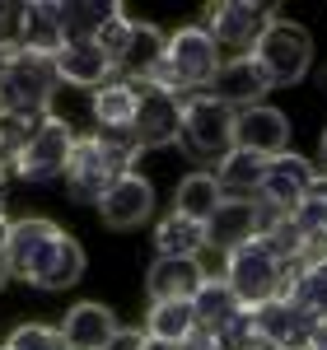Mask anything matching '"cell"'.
<instances>
[{"label": "cell", "mask_w": 327, "mask_h": 350, "mask_svg": "<svg viewBox=\"0 0 327 350\" xmlns=\"http://www.w3.org/2000/svg\"><path fill=\"white\" fill-rule=\"evenodd\" d=\"M0 262H5L10 275H19L28 285H42V290H70L84 275L80 243L66 239L52 219H19V224H10Z\"/></svg>", "instance_id": "6da1fadb"}, {"label": "cell", "mask_w": 327, "mask_h": 350, "mask_svg": "<svg viewBox=\"0 0 327 350\" xmlns=\"http://www.w3.org/2000/svg\"><path fill=\"white\" fill-rule=\"evenodd\" d=\"M215 75H220V47L211 42V33L201 24H187L164 38V52L150 66L145 84H155V89L173 94V98H192V94L211 89Z\"/></svg>", "instance_id": "7a4b0ae2"}, {"label": "cell", "mask_w": 327, "mask_h": 350, "mask_svg": "<svg viewBox=\"0 0 327 350\" xmlns=\"http://www.w3.org/2000/svg\"><path fill=\"white\" fill-rule=\"evenodd\" d=\"M136 154H140L136 135H112V131L75 135V150H70V163H66L70 201L99 206V196H103L122 173H131Z\"/></svg>", "instance_id": "3957f363"}, {"label": "cell", "mask_w": 327, "mask_h": 350, "mask_svg": "<svg viewBox=\"0 0 327 350\" xmlns=\"http://www.w3.org/2000/svg\"><path fill=\"white\" fill-rule=\"evenodd\" d=\"M56 61L33 52H10L0 66V112L24 117V122H42L56 94Z\"/></svg>", "instance_id": "277c9868"}, {"label": "cell", "mask_w": 327, "mask_h": 350, "mask_svg": "<svg viewBox=\"0 0 327 350\" xmlns=\"http://www.w3.org/2000/svg\"><path fill=\"white\" fill-rule=\"evenodd\" d=\"M224 285H229L234 299L252 313V308L280 299V285H285V257L257 234V239H248L244 247H234V252L224 257Z\"/></svg>", "instance_id": "5b68a950"}, {"label": "cell", "mask_w": 327, "mask_h": 350, "mask_svg": "<svg viewBox=\"0 0 327 350\" xmlns=\"http://www.w3.org/2000/svg\"><path fill=\"white\" fill-rule=\"evenodd\" d=\"M178 140L201 159H224L234 150V108H224L211 94L183 98V135Z\"/></svg>", "instance_id": "8992f818"}, {"label": "cell", "mask_w": 327, "mask_h": 350, "mask_svg": "<svg viewBox=\"0 0 327 350\" xmlns=\"http://www.w3.org/2000/svg\"><path fill=\"white\" fill-rule=\"evenodd\" d=\"M252 56L267 66L272 84H295L300 75H309V66H313V38H309V28L276 19V24L257 38Z\"/></svg>", "instance_id": "52a82bcc"}, {"label": "cell", "mask_w": 327, "mask_h": 350, "mask_svg": "<svg viewBox=\"0 0 327 350\" xmlns=\"http://www.w3.org/2000/svg\"><path fill=\"white\" fill-rule=\"evenodd\" d=\"M276 24L272 5H252V0H220L206 10V33L215 47H239V56H248L257 47V38Z\"/></svg>", "instance_id": "ba28073f"}, {"label": "cell", "mask_w": 327, "mask_h": 350, "mask_svg": "<svg viewBox=\"0 0 327 350\" xmlns=\"http://www.w3.org/2000/svg\"><path fill=\"white\" fill-rule=\"evenodd\" d=\"M70 150H75V131H70L61 117H47V122H38V131L28 135L24 154L14 159L10 173H19L24 183H47L56 173H66Z\"/></svg>", "instance_id": "9c48e42d"}, {"label": "cell", "mask_w": 327, "mask_h": 350, "mask_svg": "<svg viewBox=\"0 0 327 350\" xmlns=\"http://www.w3.org/2000/svg\"><path fill=\"white\" fill-rule=\"evenodd\" d=\"M136 122H131V135H136L140 150H159V145H173L183 135V98L164 94L155 84H136Z\"/></svg>", "instance_id": "30bf717a"}, {"label": "cell", "mask_w": 327, "mask_h": 350, "mask_svg": "<svg viewBox=\"0 0 327 350\" xmlns=\"http://www.w3.org/2000/svg\"><path fill=\"white\" fill-rule=\"evenodd\" d=\"M267 89H276L267 66L257 56H234V61H220V75L211 80V98H220L224 108H252L267 98Z\"/></svg>", "instance_id": "8fae6325"}, {"label": "cell", "mask_w": 327, "mask_h": 350, "mask_svg": "<svg viewBox=\"0 0 327 350\" xmlns=\"http://www.w3.org/2000/svg\"><path fill=\"white\" fill-rule=\"evenodd\" d=\"M309 183H313V163L285 150V154L267 159V178H262L257 201H262L267 211H276V215H290L304 196H309Z\"/></svg>", "instance_id": "7c38bea8"}, {"label": "cell", "mask_w": 327, "mask_h": 350, "mask_svg": "<svg viewBox=\"0 0 327 350\" xmlns=\"http://www.w3.org/2000/svg\"><path fill=\"white\" fill-rule=\"evenodd\" d=\"M285 140H290V122H285V112L267 108V103H252V108L234 112V150L276 159V154H285Z\"/></svg>", "instance_id": "4fadbf2b"}, {"label": "cell", "mask_w": 327, "mask_h": 350, "mask_svg": "<svg viewBox=\"0 0 327 350\" xmlns=\"http://www.w3.org/2000/svg\"><path fill=\"white\" fill-rule=\"evenodd\" d=\"M150 211H155V187H150L140 173H122V178L99 196V215H103V224H112V229H136V224L150 219Z\"/></svg>", "instance_id": "5bb4252c"}, {"label": "cell", "mask_w": 327, "mask_h": 350, "mask_svg": "<svg viewBox=\"0 0 327 350\" xmlns=\"http://www.w3.org/2000/svg\"><path fill=\"white\" fill-rule=\"evenodd\" d=\"M262 234V211H257V201H220V211L206 219V247H215V252H234V247H244L248 239H257Z\"/></svg>", "instance_id": "9a60e30c"}, {"label": "cell", "mask_w": 327, "mask_h": 350, "mask_svg": "<svg viewBox=\"0 0 327 350\" xmlns=\"http://www.w3.org/2000/svg\"><path fill=\"white\" fill-rule=\"evenodd\" d=\"M252 323H257V332L280 350H304L309 336H313V327H318L309 313H300V308L285 304V299H272V304L252 308Z\"/></svg>", "instance_id": "2e32d148"}, {"label": "cell", "mask_w": 327, "mask_h": 350, "mask_svg": "<svg viewBox=\"0 0 327 350\" xmlns=\"http://www.w3.org/2000/svg\"><path fill=\"white\" fill-rule=\"evenodd\" d=\"M52 61H56V80L84 84V89H103L117 75V66L108 61V52L99 42H66Z\"/></svg>", "instance_id": "e0dca14e"}, {"label": "cell", "mask_w": 327, "mask_h": 350, "mask_svg": "<svg viewBox=\"0 0 327 350\" xmlns=\"http://www.w3.org/2000/svg\"><path fill=\"white\" fill-rule=\"evenodd\" d=\"M280 299L295 304L300 313H309L313 323H327V257H318V262H300V267H285Z\"/></svg>", "instance_id": "ac0fdd59"}, {"label": "cell", "mask_w": 327, "mask_h": 350, "mask_svg": "<svg viewBox=\"0 0 327 350\" xmlns=\"http://www.w3.org/2000/svg\"><path fill=\"white\" fill-rule=\"evenodd\" d=\"M117 332L122 327L103 304H75L66 313V323H61V336H66L70 350H108L117 341Z\"/></svg>", "instance_id": "d6986e66"}, {"label": "cell", "mask_w": 327, "mask_h": 350, "mask_svg": "<svg viewBox=\"0 0 327 350\" xmlns=\"http://www.w3.org/2000/svg\"><path fill=\"white\" fill-rule=\"evenodd\" d=\"M206 285V267L196 257H159L150 267V299H196V290Z\"/></svg>", "instance_id": "ffe728a7"}, {"label": "cell", "mask_w": 327, "mask_h": 350, "mask_svg": "<svg viewBox=\"0 0 327 350\" xmlns=\"http://www.w3.org/2000/svg\"><path fill=\"white\" fill-rule=\"evenodd\" d=\"M66 47V33H61V19H56V5H19V52L33 56H56Z\"/></svg>", "instance_id": "44dd1931"}, {"label": "cell", "mask_w": 327, "mask_h": 350, "mask_svg": "<svg viewBox=\"0 0 327 350\" xmlns=\"http://www.w3.org/2000/svg\"><path fill=\"white\" fill-rule=\"evenodd\" d=\"M262 178H267V159L262 154H248V150H229L220 159V173H215L224 201H257Z\"/></svg>", "instance_id": "7402d4cb"}, {"label": "cell", "mask_w": 327, "mask_h": 350, "mask_svg": "<svg viewBox=\"0 0 327 350\" xmlns=\"http://www.w3.org/2000/svg\"><path fill=\"white\" fill-rule=\"evenodd\" d=\"M136 98H140V89H136V84H127V80H108L103 89H94V117H99V131L131 135Z\"/></svg>", "instance_id": "603a6c76"}, {"label": "cell", "mask_w": 327, "mask_h": 350, "mask_svg": "<svg viewBox=\"0 0 327 350\" xmlns=\"http://www.w3.org/2000/svg\"><path fill=\"white\" fill-rule=\"evenodd\" d=\"M220 201H224V191L211 173H192L178 183V196H173V215L183 219H196V224H206V219L220 211Z\"/></svg>", "instance_id": "cb8c5ba5"}, {"label": "cell", "mask_w": 327, "mask_h": 350, "mask_svg": "<svg viewBox=\"0 0 327 350\" xmlns=\"http://www.w3.org/2000/svg\"><path fill=\"white\" fill-rule=\"evenodd\" d=\"M201 247H206V224L183 219L173 211L155 224V252L159 257H201Z\"/></svg>", "instance_id": "d4e9b609"}, {"label": "cell", "mask_w": 327, "mask_h": 350, "mask_svg": "<svg viewBox=\"0 0 327 350\" xmlns=\"http://www.w3.org/2000/svg\"><path fill=\"white\" fill-rule=\"evenodd\" d=\"M192 313H196V327L220 332V327H229L244 313V304L234 299V290H229L224 280H206V285L196 290V299H192Z\"/></svg>", "instance_id": "484cf974"}, {"label": "cell", "mask_w": 327, "mask_h": 350, "mask_svg": "<svg viewBox=\"0 0 327 350\" xmlns=\"http://www.w3.org/2000/svg\"><path fill=\"white\" fill-rule=\"evenodd\" d=\"M192 332H196V313H192V299H164V304H150V332H145V336L183 346Z\"/></svg>", "instance_id": "4316f807"}, {"label": "cell", "mask_w": 327, "mask_h": 350, "mask_svg": "<svg viewBox=\"0 0 327 350\" xmlns=\"http://www.w3.org/2000/svg\"><path fill=\"white\" fill-rule=\"evenodd\" d=\"M117 5H75V0H66V5H56V19H61V33H66V42H94V33L103 28Z\"/></svg>", "instance_id": "83f0119b"}, {"label": "cell", "mask_w": 327, "mask_h": 350, "mask_svg": "<svg viewBox=\"0 0 327 350\" xmlns=\"http://www.w3.org/2000/svg\"><path fill=\"white\" fill-rule=\"evenodd\" d=\"M131 38H136V19H131V14H127L122 5H117L108 19H103V28L94 33V42H99V47L108 52L112 66H122V56L131 52Z\"/></svg>", "instance_id": "f1b7e54d"}, {"label": "cell", "mask_w": 327, "mask_h": 350, "mask_svg": "<svg viewBox=\"0 0 327 350\" xmlns=\"http://www.w3.org/2000/svg\"><path fill=\"white\" fill-rule=\"evenodd\" d=\"M47 122V117H42ZM38 131V122H24V117H10V112H0V163H5V173L14 168V159L24 154L28 135Z\"/></svg>", "instance_id": "f546056e"}, {"label": "cell", "mask_w": 327, "mask_h": 350, "mask_svg": "<svg viewBox=\"0 0 327 350\" xmlns=\"http://www.w3.org/2000/svg\"><path fill=\"white\" fill-rule=\"evenodd\" d=\"M10 346H14V350H70V346H66V336H61V327H42V323L19 327V332L10 336Z\"/></svg>", "instance_id": "4dcf8cb0"}, {"label": "cell", "mask_w": 327, "mask_h": 350, "mask_svg": "<svg viewBox=\"0 0 327 350\" xmlns=\"http://www.w3.org/2000/svg\"><path fill=\"white\" fill-rule=\"evenodd\" d=\"M304 350H327V323L313 327V336H309V346H304Z\"/></svg>", "instance_id": "1f68e13d"}, {"label": "cell", "mask_w": 327, "mask_h": 350, "mask_svg": "<svg viewBox=\"0 0 327 350\" xmlns=\"http://www.w3.org/2000/svg\"><path fill=\"white\" fill-rule=\"evenodd\" d=\"M140 350H183V346H173V341H155V336H140Z\"/></svg>", "instance_id": "d6a6232c"}, {"label": "cell", "mask_w": 327, "mask_h": 350, "mask_svg": "<svg viewBox=\"0 0 327 350\" xmlns=\"http://www.w3.org/2000/svg\"><path fill=\"white\" fill-rule=\"evenodd\" d=\"M5 239H10V224H5V215H0V252H5Z\"/></svg>", "instance_id": "836d02e7"}, {"label": "cell", "mask_w": 327, "mask_h": 350, "mask_svg": "<svg viewBox=\"0 0 327 350\" xmlns=\"http://www.w3.org/2000/svg\"><path fill=\"white\" fill-rule=\"evenodd\" d=\"M5 280H10V271H5V262H0V290H5Z\"/></svg>", "instance_id": "e575fe53"}, {"label": "cell", "mask_w": 327, "mask_h": 350, "mask_svg": "<svg viewBox=\"0 0 327 350\" xmlns=\"http://www.w3.org/2000/svg\"><path fill=\"white\" fill-rule=\"evenodd\" d=\"M0 183H5V163H0Z\"/></svg>", "instance_id": "d590c367"}, {"label": "cell", "mask_w": 327, "mask_h": 350, "mask_svg": "<svg viewBox=\"0 0 327 350\" xmlns=\"http://www.w3.org/2000/svg\"><path fill=\"white\" fill-rule=\"evenodd\" d=\"M0 215H5V196H0Z\"/></svg>", "instance_id": "8d00e7d4"}, {"label": "cell", "mask_w": 327, "mask_h": 350, "mask_svg": "<svg viewBox=\"0 0 327 350\" xmlns=\"http://www.w3.org/2000/svg\"><path fill=\"white\" fill-rule=\"evenodd\" d=\"M323 154H327V135H323Z\"/></svg>", "instance_id": "74e56055"}, {"label": "cell", "mask_w": 327, "mask_h": 350, "mask_svg": "<svg viewBox=\"0 0 327 350\" xmlns=\"http://www.w3.org/2000/svg\"><path fill=\"white\" fill-rule=\"evenodd\" d=\"M0 350H14V346H0Z\"/></svg>", "instance_id": "f35d334b"}]
</instances>
